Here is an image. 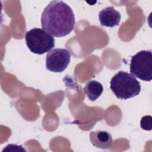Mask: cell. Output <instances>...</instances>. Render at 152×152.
<instances>
[{"label":"cell","mask_w":152,"mask_h":152,"mask_svg":"<svg viewBox=\"0 0 152 152\" xmlns=\"http://www.w3.org/2000/svg\"><path fill=\"white\" fill-rule=\"evenodd\" d=\"M130 72L135 77L145 81L152 79V53L151 50H142L132 56Z\"/></svg>","instance_id":"277c9868"},{"label":"cell","mask_w":152,"mask_h":152,"mask_svg":"<svg viewBox=\"0 0 152 152\" xmlns=\"http://www.w3.org/2000/svg\"><path fill=\"white\" fill-rule=\"evenodd\" d=\"M110 88L118 99L126 100L138 95L141 87L135 76L120 71L112 78Z\"/></svg>","instance_id":"7a4b0ae2"},{"label":"cell","mask_w":152,"mask_h":152,"mask_svg":"<svg viewBox=\"0 0 152 152\" xmlns=\"http://www.w3.org/2000/svg\"><path fill=\"white\" fill-rule=\"evenodd\" d=\"M121 16L113 7H107L99 13V20L102 26L113 27L119 24Z\"/></svg>","instance_id":"8992f818"},{"label":"cell","mask_w":152,"mask_h":152,"mask_svg":"<svg viewBox=\"0 0 152 152\" xmlns=\"http://www.w3.org/2000/svg\"><path fill=\"white\" fill-rule=\"evenodd\" d=\"M90 140L94 146L101 149H107L113 144L111 134L105 131H91L90 133Z\"/></svg>","instance_id":"52a82bcc"},{"label":"cell","mask_w":152,"mask_h":152,"mask_svg":"<svg viewBox=\"0 0 152 152\" xmlns=\"http://www.w3.org/2000/svg\"><path fill=\"white\" fill-rule=\"evenodd\" d=\"M25 40L28 49L37 55L49 52L55 46L53 37L40 28H33L27 31Z\"/></svg>","instance_id":"3957f363"},{"label":"cell","mask_w":152,"mask_h":152,"mask_svg":"<svg viewBox=\"0 0 152 152\" xmlns=\"http://www.w3.org/2000/svg\"><path fill=\"white\" fill-rule=\"evenodd\" d=\"M71 54L69 50L63 48H56L46 55V68L53 72H62L70 62Z\"/></svg>","instance_id":"5b68a950"},{"label":"cell","mask_w":152,"mask_h":152,"mask_svg":"<svg viewBox=\"0 0 152 152\" xmlns=\"http://www.w3.org/2000/svg\"><path fill=\"white\" fill-rule=\"evenodd\" d=\"M83 91L88 100L94 102L101 96L103 91V87L100 83L96 80H90L85 85Z\"/></svg>","instance_id":"ba28073f"},{"label":"cell","mask_w":152,"mask_h":152,"mask_svg":"<svg viewBox=\"0 0 152 152\" xmlns=\"http://www.w3.org/2000/svg\"><path fill=\"white\" fill-rule=\"evenodd\" d=\"M41 25L52 36L64 37L73 30L75 15L71 8L64 1H52L42 14Z\"/></svg>","instance_id":"6da1fadb"},{"label":"cell","mask_w":152,"mask_h":152,"mask_svg":"<svg viewBox=\"0 0 152 152\" xmlns=\"http://www.w3.org/2000/svg\"><path fill=\"white\" fill-rule=\"evenodd\" d=\"M151 116H144L140 121V125L142 129L146 131H150L151 129Z\"/></svg>","instance_id":"9c48e42d"}]
</instances>
